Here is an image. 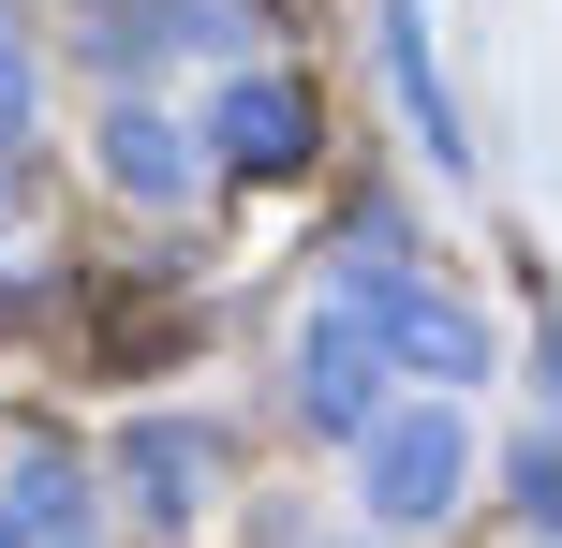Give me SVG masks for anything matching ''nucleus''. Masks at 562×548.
Instances as JSON below:
<instances>
[{
  "label": "nucleus",
  "mask_w": 562,
  "mask_h": 548,
  "mask_svg": "<svg viewBox=\"0 0 562 548\" xmlns=\"http://www.w3.org/2000/svg\"><path fill=\"white\" fill-rule=\"evenodd\" d=\"M445 490H459V430H370V519H445Z\"/></svg>",
  "instance_id": "f257e3e1"
}]
</instances>
